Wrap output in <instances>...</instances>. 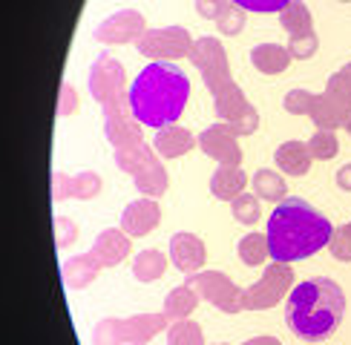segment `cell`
Listing matches in <instances>:
<instances>
[{
	"label": "cell",
	"instance_id": "obj_1",
	"mask_svg": "<svg viewBox=\"0 0 351 345\" xmlns=\"http://www.w3.org/2000/svg\"><path fill=\"white\" fill-rule=\"evenodd\" d=\"M331 233V222L314 205L297 196H285L268 216V253L274 262H297L328 248Z\"/></svg>",
	"mask_w": 351,
	"mask_h": 345
},
{
	"label": "cell",
	"instance_id": "obj_2",
	"mask_svg": "<svg viewBox=\"0 0 351 345\" xmlns=\"http://www.w3.org/2000/svg\"><path fill=\"white\" fill-rule=\"evenodd\" d=\"M187 98H190V81L184 69L176 66L173 61L147 64L127 90V101L136 121L156 129H165L179 121Z\"/></svg>",
	"mask_w": 351,
	"mask_h": 345
},
{
	"label": "cell",
	"instance_id": "obj_3",
	"mask_svg": "<svg viewBox=\"0 0 351 345\" xmlns=\"http://www.w3.org/2000/svg\"><path fill=\"white\" fill-rule=\"evenodd\" d=\"M346 296L343 288L328 277L305 279L291 288L285 302V322L305 342H323L343 325Z\"/></svg>",
	"mask_w": 351,
	"mask_h": 345
},
{
	"label": "cell",
	"instance_id": "obj_4",
	"mask_svg": "<svg viewBox=\"0 0 351 345\" xmlns=\"http://www.w3.org/2000/svg\"><path fill=\"white\" fill-rule=\"evenodd\" d=\"M167 328L165 314H138L130 320H104L93 331L95 345H144Z\"/></svg>",
	"mask_w": 351,
	"mask_h": 345
},
{
	"label": "cell",
	"instance_id": "obj_5",
	"mask_svg": "<svg viewBox=\"0 0 351 345\" xmlns=\"http://www.w3.org/2000/svg\"><path fill=\"white\" fill-rule=\"evenodd\" d=\"M115 162L121 170L133 176L136 187L144 196H162L167 190V172L158 162V153L147 150V144L138 141L127 150H115Z\"/></svg>",
	"mask_w": 351,
	"mask_h": 345
},
{
	"label": "cell",
	"instance_id": "obj_6",
	"mask_svg": "<svg viewBox=\"0 0 351 345\" xmlns=\"http://www.w3.org/2000/svg\"><path fill=\"white\" fill-rule=\"evenodd\" d=\"M187 58L196 64V69L202 72V78H204V86H208L213 95L225 92L228 86L233 84L225 49H222V43H219L216 38H199Z\"/></svg>",
	"mask_w": 351,
	"mask_h": 345
},
{
	"label": "cell",
	"instance_id": "obj_7",
	"mask_svg": "<svg viewBox=\"0 0 351 345\" xmlns=\"http://www.w3.org/2000/svg\"><path fill=\"white\" fill-rule=\"evenodd\" d=\"M294 288V270L285 262H274L265 268L262 279L256 285H251L247 291L242 294V305L247 311H262V308H271L276 305L285 294H291Z\"/></svg>",
	"mask_w": 351,
	"mask_h": 345
},
{
	"label": "cell",
	"instance_id": "obj_8",
	"mask_svg": "<svg viewBox=\"0 0 351 345\" xmlns=\"http://www.w3.org/2000/svg\"><path fill=\"white\" fill-rule=\"evenodd\" d=\"M190 288H196V294L202 299H208L213 302V305L219 311H225V314H237L242 311V288L233 285L230 277H225V273H219V270H199L193 273V277L187 279Z\"/></svg>",
	"mask_w": 351,
	"mask_h": 345
},
{
	"label": "cell",
	"instance_id": "obj_9",
	"mask_svg": "<svg viewBox=\"0 0 351 345\" xmlns=\"http://www.w3.org/2000/svg\"><path fill=\"white\" fill-rule=\"evenodd\" d=\"M138 52L144 58H184L193 49V38L184 26H165V29H147L138 40Z\"/></svg>",
	"mask_w": 351,
	"mask_h": 345
},
{
	"label": "cell",
	"instance_id": "obj_10",
	"mask_svg": "<svg viewBox=\"0 0 351 345\" xmlns=\"http://www.w3.org/2000/svg\"><path fill=\"white\" fill-rule=\"evenodd\" d=\"M104 124H107V138L115 150H127L133 144L144 141L141 133H138V121L133 110H130V101L127 95L121 98H112L104 104Z\"/></svg>",
	"mask_w": 351,
	"mask_h": 345
},
{
	"label": "cell",
	"instance_id": "obj_11",
	"mask_svg": "<svg viewBox=\"0 0 351 345\" xmlns=\"http://www.w3.org/2000/svg\"><path fill=\"white\" fill-rule=\"evenodd\" d=\"M90 92L98 104H107L112 98L124 95V66L110 55H98L90 69Z\"/></svg>",
	"mask_w": 351,
	"mask_h": 345
},
{
	"label": "cell",
	"instance_id": "obj_12",
	"mask_svg": "<svg viewBox=\"0 0 351 345\" xmlns=\"http://www.w3.org/2000/svg\"><path fill=\"white\" fill-rule=\"evenodd\" d=\"M144 32H147V29H144L141 12L124 9V12H115L112 18H107L104 23H98L93 38L101 40V43H133Z\"/></svg>",
	"mask_w": 351,
	"mask_h": 345
},
{
	"label": "cell",
	"instance_id": "obj_13",
	"mask_svg": "<svg viewBox=\"0 0 351 345\" xmlns=\"http://www.w3.org/2000/svg\"><path fill=\"white\" fill-rule=\"evenodd\" d=\"M239 136H233V129L219 121L213 127H208L204 133L199 136V147L204 155L216 158L219 164H239L242 162V150H239Z\"/></svg>",
	"mask_w": 351,
	"mask_h": 345
},
{
	"label": "cell",
	"instance_id": "obj_14",
	"mask_svg": "<svg viewBox=\"0 0 351 345\" xmlns=\"http://www.w3.org/2000/svg\"><path fill=\"white\" fill-rule=\"evenodd\" d=\"M158 219H162V207L156 199H136L121 213V230L127 236H147Z\"/></svg>",
	"mask_w": 351,
	"mask_h": 345
},
{
	"label": "cell",
	"instance_id": "obj_15",
	"mask_svg": "<svg viewBox=\"0 0 351 345\" xmlns=\"http://www.w3.org/2000/svg\"><path fill=\"white\" fill-rule=\"evenodd\" d=\"M204 242L196 236V233H176L170 239V259L173 265L179 268L182 273H187V277H193V273L202 270L204 265Z\"/></svg>",
	"mask_w": 351,
	"mask_h": 345
},
{
	"label": "cell",
	"instance_id": "obj_16",
	"mask_svg": "<svg viewBox=\"0 0 351 345\" xmlns=\"http://www.w3.org/2000/svg\"><path fill=\"white\" fill-rule=\"evenodd\" d=\"M95 259H98V265L101 268H112V265H119L121 259L130 253V239L124 230H104V233H98L95 244H93V251H90Z\"/></svg>",
	"mask_w": 351,
	"mask_h": 345
},
{
	"label": "cell",
	"instance_id": "obj_17",
	"mask_svg": "<svg viewBox=\"0 0 351 345\" xmlns=\"http://www.w3.org/2000/svg\"><path fill=\"white\" fill-rule=\"evenodd\" d=\"M101 190V179L95 172H78V176L66 179L64 172H55L52 193L55 199H93Z\"/></svg>",
	"mask_w": 351,
	"mask_h": 345
},
{
	"label": "cell",
	"instance_id": "obj_18",
	"mask_svg": "<svg viewBox=\"0 0 351 345\" xmlns=\"http://www.w3.org/2000/svg\"><path fill=\"white\" fill-rule=\"evenodd\" d=\"M274 158H276V167L282 172H288V176H305V172L311 170V162H314L308 141H285L276 147Z\"/></svg>",
	"mask_w": 351,
	"mask_h": 345
},
{
	"label": "cell",
	"instance_id": "obj_19",
	"mask_svg": "<svg viewBox=\"0 0 351 345\" xmlns=\"http://www.w3.org/2000/svg\"><path fill=\"white\" fill-rule=\"evenodd\" d=\"M247 176L239 164H219V170L210 176V193L222 201H233L239 193H245Z\"/></svg>",
	"mask_w": 351,
	"mask_h": 345
},
{
	"label": "cell",
	"instance_id": "obj_20",
	"mask_svg": "<svg viewBox=\"0 0 351 345\" xmlns=\"http://www.w3.org/2000/svg\"><path fill=\"white\" fill-rule=\"evenodd\" d=\"M199 138H193V133L184 127H165V129H158L156 138H153V150L162 155V158H179L184 155L187 150H193V144Z\"/></svg>",
	"mask_w": 351,
	"mask_h": 345
},
{
	"label": "cell",
	"instance_id": "obj_21",
	"mask_svg": "<svg viewBox=\"0 0 351 345\" xmlns=\"http://www.w3.org/2000/svg\"><path fill=\"white\" fill-rule=\"evenodd\" d=\"M291 61H294V58H291L288 47H280V43H259V47L251 49V64L259 72H265V75L285 72Z\"/></svg>",
	"mask_w": 351,
	"mask_h": 345
},
{
	"label": "cell",
	"instance_id": "obj_22",
	"mask_svg": "<svg viewBox=\"0 0 351 345\" xmlns=\"http://www.w3.org/2000/svg\"><path fill=\"white\" fill-rule=\"evenodd\" d=\"M348 112H351L348 107L337 104V101L328 98L326 92H319L314 98V107H311V121L319 129H337V127H346Z\"/></svg>",
	"mask_w": 351,
	"mask_h": 345
},
{
	"label": "cell",
	"instance_id": "obj_23",
	"mask_svg": "<svg viewBox=\"0 0 351 345\" xmlns=\"http://www.w3.org/2000/svg\"><path fill=\"white\" fill-rule=\"evenodd\" d=\"M199 294H196V288H190V285H179V288H173V291L167 294V299H165V316L167 320H173V322H179V320H187L190 314L196 311V305H199Z\"/></svg>",
	"mask_w": 351,
	"mask_h": 345
},
{
	"label": "cell",
	"instance_id": "obj_24",
	"mask_svg": "<svg viewBox=\"0 0 351 345\" xmlns=\"http://www.w3.org/2000/svg\"><path fill=\"white\" fill-rule=\"evenodd\" d=\"M98 270H101V265L93 253L72 256L69 262H64V282H66V288H86L95 279Z\"/></svg>",
	"mask_w": 351,
	"mask_h": 345
},
{
	"label": "cell",
	"instance_id": "obj_25",
	"mask_svg": "<svg viewBox=\"0 0 351 345\" xmlns=\"http://www.w3.org/2000/svg\"><path fill=\"white\" fill-rule=\"evenodd\" d=\"M254 193L259 199H268V201H282L288 196V184L282 179V172L276 170H256L254 172Z\"/></svg>",
	"mask_w": 351,
	"mask_h": 345
},
{
	"label": "cell",
	"instance_id": "obj_26",
	"mask_svg": "<svg viewBox=\"0 0 351 345\" xmlns=\"http://www.w3.org/2000/svg\"><path fill=\"white\" fill-rule=\"evenodd\" d=\"M167 259L162 251H141L133 262V277L138 282H156L158 277H165Z\"/></svg>",
	"mask_w": 351,
	"mask_h": 345
},
{
	"label": "cell",
	"instance_id": "obj_27",
	"mask_svg": "<svg viewBox=\"0 0 351 345\" xmlns=\"http://www.w3.org/2000/svg\"><path fill=\"white\" fill-rule=\"evenodd\" d=\"M280 23L288 29L291 35H302V32H314V21L311 12L302 0H291V3L280 12Z\"/></svg>",
	"mask_w": 351,
	"mask_h": 345
},
{
	"label": "cell",
	"instance_id": "obj_28",
	"mask_svg": "<svg viewBox=\"0 0 351 345\" xmlns=\"http://www.w3.org/2000/svg\"><path fill=\"white\" fill-rule=\"evenodd\" d=\"M239 259L245 265H265V259H271L268 253V239L259 233H245L239 239Z\"/></svg>",
	"mask_w": 351,
	"mask_h": 345
},
{
	"label": "cell",
	"instance_id": "obj_29",
	"mask_svg": "<svg viewBox=\"0 0 351 345\" xmlns=\"http://www.w3.org/2000/svg\"><path fill=\"white\" fill-rule=\"evenodd\" d=\"M213 21H216V26H219V32L222 35H239L242 26H245V9H239L233 0H225Z\"/></svg>",
	"mask_w": 351,
	"mask_h": 345
},
{
	"label": "cell",
	"instance_id": "obj_30",
	"mask_svg": "<svg viewBox=\"0 0 351 345\" xmlns=\"http://www.w3.org/2000/svg\"><path fill=\"white\" fill-rule=\"evenodd\" d=\"M326 95L334 98L337 104H343V107L351 110V64H346L343 69H337V72H334V75L328 78Z\"/></svg>",
	"mask_w": 351,
	"mask_h": 345
},
{
	"label": "cell",
	"instance_id": "obj_31",
	"mask_svg": "<svg viewBox=\"0 0 351 345\" xmlns=\"http://www.w3.org/2000/svg\"><path fill=\"white\" fill-rule=\"evenodd\" d=\"M308 150L317 162H328V158H334L340 150L337 133H334V129H317V133L308 138Z\"/></svg>",
	"mask_w": 351,
	"mask_h": 345
},
{
	"label": "cell",
	"instance_id": "obj_32",
	"mask_svg": "<svg viewBox=\"0 0 351 345\" xmlns=\"http://www.w3.org/2000/svg\"><path fill=\"white\" fill-rule=\"evenodd\" d=\"M167 345H204V334L196 322L179 320L167 328Z\"/></svg>",
	"mask_w": 351,
	"mask_h": 345
},
{
	"label": "cell",
	"instance_id": "obj_33",
	"mask_svg": "<svg viewBox=\"0 0 351 345\" xmlns=\"http://www.w3.org/2000/svg\"><path fill=\"white\" fill-rule=\"evenodd\" d=\"M230 210H233V219L242 225H256L259 219V201L254 193H239L230 201Z\"/></svg>",
	"mask_w": 351,
	"mask_h": 345
},
{
	"label": "cell",
	"instance_id": "obj_34",
	"mask_svg": "<svg viewBox=\"0 0 351 345\" xmlns=\"http://www.w3.org/2000/svg\"><path fill=\"white\" fill-rule=\"evenodd\" d=\"M328 251L334 259H340V262H351V222L334 227V233L328 239Z\"/></svg>",
	"mask_w": 351,
	"mask_h": 345
},
{
	"label": "cell",
	"instance_id": "obj_35",
	"mask_svg": "<svg viewBox=\"0 0 351 345\" xmlns=\"http://www.w3.org/2000/svg\"><path fill=\"white\" fill-rule=\"evenodd\" d=\"M314 98H317V92H308V90H291V92L282 98L285 112H291V115H311Z\"/></svg>",
	"mask_w": 351,
	"mask_h": 345
},
{
	"label": "cell",
	"instance_id": "obj_36",
	"mask_svg": "<svg viewBox=\"0 0 351 345\" xmlns=\"http://www.w3.org/2000/svg\"><path fill=\"white\" fill-rule=\"evenodd\" d=\"M319 47V40L314 32H302V35H291L288 40V52L291 58H300V61H305V58H311Z\"/></svg>",
	"mask_w": 351,
	"mask_h": 345
},
{
	"label": "cell",
	"instance_id": "obj_37",
	"mask_svg": "<svg viewBox=\"0 0 351 345\" xmlns=\"http://www.w3.org/2000/svg\"><path fill=\"white\" fill-rule=\"evenodd\" d=\"M239 9L245 12H256V14H274V12H282L291 0H233Z\"/></svg>",
	"mask_w": 351,
	"mask_h": 345
},
{
	"label": "cell",
	"instance_id": "obj_38",
	"mask_svg": "<svg viewBox=\"0 0 351 345\" xmlns=\"http://www.w3.org/2000/svg\"><path fill=\"white\" fill-rule=\"evenodd\" d=\"M78 236V227L72 225L69 219H64V216H58L55 219V239H58V248H66V244H72Z\"/></svg>",
	"mask_w": 351,
	"mask_h": 345
},
{
	"label": "cell",
	"instance_id": "obj_39",
	"mask_svg": "<svg viewBox=\"0 0 351 345\" xmlns=\"http://www.w3.org/2000/svg\"><path fill=\"white\" fill-rule=\"evenodd\" d=\"M225 0H196V12L202 18H216V12L222 9Z\"/></svg>",
	"mask_w": 351,
	"mask_h": 345
},
{
	"label": "cell",
	"instance_id": "obj_40",
	"mask_svg": "<svg viewBox=\"0 0 351 345\" xmlns=\"http://www.w3.org/2000/svg\"><path fill=\"white\" fill-rule=\"evenodd\" d=\"M334 181H337L340 190H351V164H343L337 172H334Z\"/></svg>",
	"mask_w": 351,
	"mask_h": 345
},
{
	"label": "cell",
	"instance_id": "obj_41",
	"mask_svg": "<svg viewBox=\"0 0 351 345\" xmlns=\"http://www.w3.org/2000/svg\"><path fill=\"white\" fill-rule=\"evenodd\" d=\"M58 112H61V115L75 112V90H72V86H64V104L58 107Z\"/></svg>",
	"mask_w": 351,
	"mask_h": 345
},
{
	"label": "cell",
	"instance_id": "obj_42",
	"mask_svg": "<svg viewBox=\"0 0 351 345\" xmlns=\"http://www.w3.org/2000/svg\"><path fill=\"white\" fill-rule=\"evenodd\" d=\"M242 345H282V342L276 340V337H254V340H247Z\"/></svg>",
	"mask_w": 351,
	"mask_h": 345
},
{
	"label": "cell",
	"instance_id": "obj_43",
	"mask_svg": "<svg viewBox=\"0 0 351 345\" xmlns=\"http://www.w3.org/2000/svg\"><path fill=\"white\" fill-rule=\"evenodd\" d=\"M346 129H348V136H351V112H348V118H346Z\"/></svg>",
	"mask_w": 351,
	"mask_h": 345
},
{
	"label": "cell",
	"instance_id": "obj_44",
	"mask_svg": "<svg viewBox=\"0 0 351 345\" xmlns=\"http://www.w3.org/2000/svg\"><path fill=\"white\" fill-rule=\"evenodd\" d=\"M216 345H225V342H216Z\"/></svg>",
	"mask_w": 351,
	"mask_h": 345
},
{
	"label": "cell",
	"instance_id": "obj_45",
	"mask_svg": "<svg viewBox=\"0 0 351 345\" xmlns=\"http://www.w3.org/2000/svg\"><path fill=\"white\" fill-rule=\"evenodd\" d=\"M346 3H348V0H346Z\"/></svg>",
	"mask_w": 351,
	"mask_h": 345
}]
</instances>
